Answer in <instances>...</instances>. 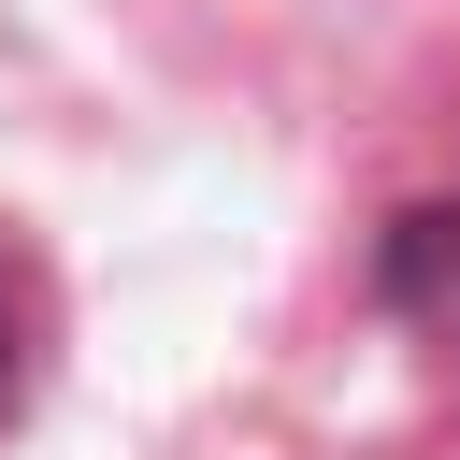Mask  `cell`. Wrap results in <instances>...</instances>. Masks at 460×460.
<instances>
[{"label": "cell", "instance_id": "1", "mask_svg": "<svg viewBox=\"0 0 460 460\" xmlns=\"http://www.w3.org/2000/svg\"><path fill=\"white\" fill-rule=\"evenodd\" d=\"M43 345H58V288H43V259L0 230V431L29 417V388H43Z\"/></svg>", "mask_w": 460, "mask_h": 460}, {"label": "cell", "instance_id": "2", "mask_svg": "<svg viewBox=\"0 0 460 460\" xmlns=\"http://www.w3.org/2000/svg\"><path fill=\"white\" fill-rule=\"evenodd\" d=\"M388 288L446 331V359H460V216H402V259H388Z\"/></svg>", "mask_w": 460, "mask_h": 460}]
</instances>
